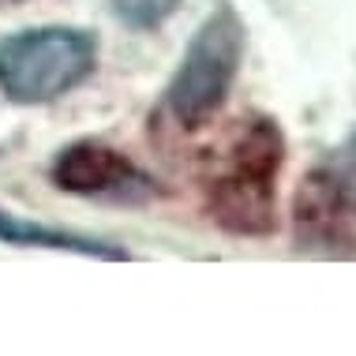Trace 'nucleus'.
Segmentation results:
<instances>
[{"mask_svg": "<svg viewBox=\"0 0 356 356\" xmlns=\"http://www.w3.org/2000/svg\"><path fill=\"white\" fill-rule=\"evenodd\" d=\"M285 131L266 113H248L221 136L199 172L203 214L225 236L266 240L277 229V180L285 169Z\"/></svg>", "mask_w": 356, "mask_h": 356, "instance_id": "f257e3e1", "label": "nucleus"}, {"mask_svg": "<svg viewBox=\"0 0 356 356\" xmlns=\"http://www.w3.org/2000/svg\"><path fill=\"white\" fill-rule=\"evenodd\" d=\"M244 49H248L244 19L236 15L233 4H218L195 26L177 72L169 75L165 90H161L158 120H165L180 136L203 131L225 109L229 94L236 86L240 64H244Z\"/></svg>", "mask_w": 356, "mask_h": 356, "instance_id": "f03ea898", "label": "nucleus"}, {"mask_svg": "<svg viewBox=\"0 0 356 356\" xmlns=\"http://www.w3.org/2000/svg\"><path fill=\"white\" fill-rule=\"evenodd\" d=\"M98 34L83 26H31L0 42V94L15 105H53L98 72Z\"/></svg>", "mask_w": 356, "mask_h": 356, "instance_id": "7ed1b4c3", "label": "nucleus"}, {"mask_svg": "<svg viewBox=\"0 0 356 356\" xmlns=\"http://www.w3.org/2000/svg\"><path fill=\"white\" fill-rule=\"evenodd\" d=\"M293 244L307 255H356V131L300 180L293 195Z\"/></svg>", "mask_w": 356, "mask_h": 356, "instance_id": "20e7f679", "label": "nucleus"}, {"mask_svg": "<svg viewBox=\"0 0 356 356\" xmlns=\"http://www.w3.org/2000/svg\"><path fill=\"white\" fill-rule=\"evenodd\" d=\"M49 184L64 195L124 207H143L165 195V188L154 172H147L131 154H124L120 147L98 136L72 139L68 147L56 150L49 161Z\"/></svg>", "mask_w": 356, "mask_h": 356, "instance_id": "39448f33", "label": "nucleus"}, {"mask_svg": "<svg viewBox=\"0 0 356 356\" xmlns=\"http://www.w3.org/2000/svg\"><path fill=\"white\" fill-rule=\"evenodd\" d=\"M0 244L12 248H42V252H64V255H83V259H98V263H131V255L124 244L102 236H86L75 229H56V225H42L31 221L15 210L0 207Z\"/></svg>", "mask_w": 356, "mask_h": 356, "instance_id": "423d86ee", "label": "nucleus"}, {"mask_svg": "<svg viewBox=\"0 0 356 356\" xmlns=\"http://www.w3.org/2000/svg\"><path fill=\"white\" fill-rule=\"evenodd\" d=\"M109 4H113V15L136 34L158 31L180 12V0H109Z\"/></svg>", "mask_w": 356, "mask_h": 356, "instance_id": "0eeeda50", "label": "nucleus"}, {"mask_svg": "<svg viewBox=\"0 0 356 356\" xmlns=\"http://www.w3.org/2000/svg\"><path fill=\"white\" fill-rule=\"evenodd\" d=\"M8 4H23V0H0V8H8Z\"/></svg>", "mask_w": 356, "mask_h": 356, "instance_id": "6e6552de", "label": "nucleus"}]
</instances>
